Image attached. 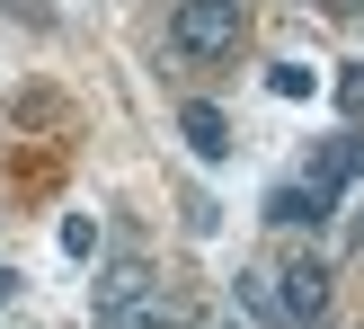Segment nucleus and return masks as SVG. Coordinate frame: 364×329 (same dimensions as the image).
<instances>
[{
	"label": "nucleus",
	"instance_id": "f257e3e1",
	"mask_svg": "<svg viewBox=\"0 0 364 329\" xmlns=\"http://www.w3.org/2000/svg\"><path fill=\"white\" fill-rule=\"evenodd\" d=\"M240 36H249L240 0H178L169 9V53L178 63H223V53H240Z\"/></svg>",
	"mask_w": 364,
	"mask_h": 329
},
{
	"label": "nucleus",
	"instance_id": "f03ea898",
	"mask_svg": "<svg viewBox=\"0 0 364 329\" xmlns=\"http://www.w3.org/2000/svg\"><path fill=\"white\" fill-rule=\"evenodd\" d=\"M276 312H284V329H320L329 320V258H294L276 276Z\"/></svg>",
	"mask_w": 364,
	"mask_h": 329
},
{
	"label": "nucleus",
	"instance_id": "7ed1b4c3",
	"mask_svg": "<svg viewBox=\"0 0 364 329\" xmlns=\"http://www.w3.org/2000/svg\"><path fill=\"white\" fill-rule=\"evenodd\" d=\"M329 205H338V196H320L311 178H284V187H267V223H276V231H320V223H329Z\"/></svg>",
	"mask_w": 364,
	"mask_h": 329
},
{
	"label": "nucleus",
	"instance_id": "20e7f679",
	"mask_svg": "<svg viewBox=\"0 0 364 329\" xmlns=\"http://www.w3.org/2000/svg\"><path fill=\"white\" fill-rule=\"evenodd\" d=\"M142 294H160V285H151V267H142V258H116V267H98V285H89V312H98V320H116V312H134Z\"/></svg>",
	"mask_w": 364,
	"mask_h": 329
},
{
	"label": "nucleus",
	"instance_id": "39448f33",
	"mask_svg": "<svg viewBox=\"0 0 364 329\" xmlns=\"http://www.w3.org/2000/svg\"><path fill=\"white\" fill-rule=\"evenodd\" d=\"M178 134H187L196 160H231V116L213 98H187V107H178Z\"/></svg>",
	"mask_w": 364,
	"mask_h": 329
},
{
	"label": "nucleus",
	"instance_id": "423d86ee",
	"mask_svg": "<svg viewBox=\"0 0 364 329\" xmlns=\"http://www.w3.org/2000/svg\"><path fill=\"white\" fill-rule=\"evenodd\" d=\"M355 169H364V142H347V134H338V142H329V152H320V160H311V187H320V196H338V187H347V178H355Z\"/></svg>",
	"mask_w": 364,
	"mask_h": 329
},
{
	"label": "nucleus",
	"instance_id": "0eeeda50",
	"mask_svg": "<svg viewBox=\"0 0 364 329\" xmlns=\"http://www.w3.org/2000/svg\"><path fill=\"white\" fill-rule=\"evenodd\" d=\"M98 329H196V320H187V312H178V303H169V294H142V303H134V312H116V320H98Z\"/></svg>",
	"mask_w": 364,
	"mask_h": 329
},
{
	"label": "nucleus",
	"instance_id": "6e6552de",
	"mask_svg": "<svg viewBox=\"0 0 364 329\" xmlns=\"http://www.w3.org/2000/svg\"><path fill=\"white\" fill-rule=\"evenodd\" d=\"M231 303H240L249 320H267V329H284V312H276V276H258V267H240V285H231Z\"/></svg>",
	"mask_w": 364,
	"mask_h": 329
},
{
	"label": "nucleus",
	"instance_id": "1a4fd4ad",
	"mask_svg": "<svg viewBox=\"0 0 364 329\" xmlns=\"http://www.w3.org/2000/svg\"><path fill=\"white\" fill-rule=\"evenodd\" d=\"M267 89H276V98H311L320 71H302V63H267Z\"/></svg>",
	"mask_w": 364,
	"mask_h": 329
},
{
	"label": "nucleus",
	"instance_id": "9d476101",
	"mask_svg": "<svg viewBox=\"0 0 364 329\" xmlns=\"http://www.w3.org/2000/svg\"><path fill=\"white\" fill-rule=\"evenodd\" d=\"M89 249H98V223H89V214H71V223H63V258H89Z\"/></svg>",
	"mask_w": 364,
	"mask_h": 329
},
{
	"label": "nucleus",
	"instance_id": "9b49d317",
	"mask_svg": "<svg viewBox=\"0 0 364 329\" xmlns=\"http://www.w3.org/2000/svg\"><path fill=\"white\" fill-rule=\"evenodd\" d=\"M338 107H347V116H364V63H355V71H338Z\"/></svg>",
	"mask_w": 364,
	"mask_h": 329
},
{
	"label": "nucleus",
	"instance_id": "f8f14e48",
	"mask_svg": "<svg viewBox=\"0 0 364 329\" xmlns=\"http://www.w3.org/2000/svg\"><path fill=\"white\" fill-rule=\"evenodd\" d=\"M9 294H18V267H0V303H9Z\"/></svg>",
	"mask_w": 364,
	"mask_h": 329
},
{
	"label": "nucleus",
	"instance_id": "ddd939ff",
	"mask_svg": "<svg viewBox=\"0 0 364 329\" xmlns=\"http://www.w3.org/2000/svg\"><path fill=\"white\" fill-rule=\"evenodd\" d=\"M213 329H240V320H213Z\"/></svg>",
	"mask_w": 364,
	"mask_h": 329
},
{
	"label": "nucleus",
	"instance_id": "4468645a",
	"mask_svg": "<svg viewBox=\"0 0 364 329\" xmlns=\"http://www.w3.org/2000/svg\"><path fill=\"white\" fill-rule=\"evenodd\" d=\"M355 241H364V223H355Z\"/></svg>",
	"mask_w": 364,
	"mask_h": 329
}]
</instances>
